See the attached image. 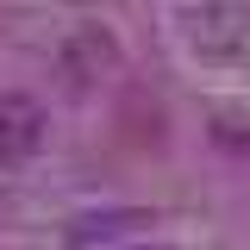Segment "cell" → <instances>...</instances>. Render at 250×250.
Here are the masks:
<instances>
[{
	"instance_id": "cell-1",
	"label": "cell",
	"mask_w": 250,
	"mask_h": 250,
	"mask_svg": "<svg viewBox=\"0 0 250 250\" xmlns=\"http://www.w3.org/2000/svg\"><path fill=\"white\" fill-rule=\"evenodd\" d=\"M44 144V106L31 94H0V163H19Z\"/></svg>"
},
{
	"instance_id": "cell-2",
	"label": "cell",
	"mask_w": 250,
	"mask_h": 250,
	"mask_svg": "<svg viewBox=\"0 0 250 250\" xmlns=\"http://www.w3.org/2000/svg\"><path fill=\"white\" fill-rule=\"evenodd\" d=\"M113 62H119V44L100 25L69 31V44H62V75H69V82H94V75H106Z\"/></svg>"
}]
</instances>
